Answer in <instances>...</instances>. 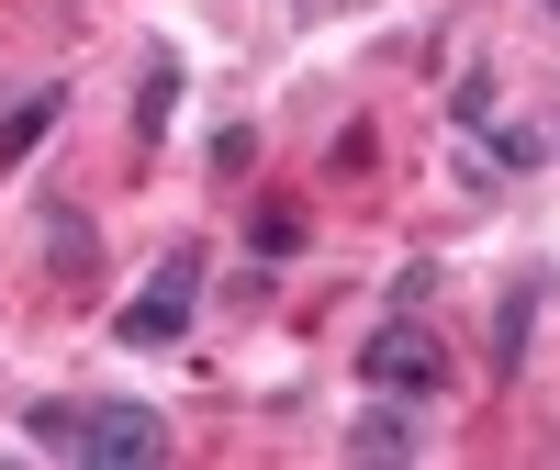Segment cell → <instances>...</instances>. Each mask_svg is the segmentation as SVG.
<instances>
[{
  "label": "cell",
  "mask_w": 560,
  "mask_h": 470,
  "mask_svg": "<svg viewBox=\"0 0 560 470\" xmlns=\"http://www.w3.org/2000/svg\"><path fill=\"white\" fill-rule=\"evenodd\" d=\"M23 437L45 459H79V470H158L168 459V414H147V403H34Z\"/></svg>",
  "instance_id": "6da1fadb"
},
{
  "label": "cell",
  "mask_w": 560,
  "mask_h": 470,
  "mask_svg": "<svg viewBox=\"0 0 560 470\" xmlns=\"http://www.w3.org/2000/svg\"><path fill=\"white\" fill-rule=\"evenodd\" d=\"M303 12H314V0H303Z\"/></svg>",
  "instance_id": "5bb4252c"
},
{
  "label": "cell",
  "mask_w": 560,
  "mask_h": 470,
  "mask_svg": "<svg viewBox=\"0 0 560 470\" xmlns=\"http://www.w3.org/2000/svg\"><path fill=\"white\" fill-rule=\"evenodd\" d=\"M538 12H549V23H560V0H538Z\"/></svg>",
  "instance_id": "4fadbf2b"
},
{
  "label": "cell",
  "mask_w": 560,
  "mask_h": 470,
  "mask_svg": "<svg viewBox=\"0 0 560 470\" xmlns=\"http://www.w3.org/2000/svg\"><path fill=\"white\" fill-rule=\"evenodd\" d=\"M213 168H258V124H224L213 134Z\"/></svg>",
  "instance_id": "7c38bea8"
},
{
  "label": "cell",
  "mask_w": 560,
  "mask_h": 470,
  "mask_svg": "<svg viewBox=\"0 0 560 470\" xmlns=\"http://www.w3.org/2000/svg\"><path fill=\"white\" fill-rule=\"evenodd\" d=\"M504 168H538V134H527V124H493V179H504Z\"/></svg>",
  "instance_id": "30bf717a"
},
{
  "label": "cell",
  "mask_w": 560,
  "mask_h": 470,
  "mask_svg": "<svg viewBox=\"0 0 560 470\" xmlns=\"http://www.w3.org/2000/svg\"><path fill=\"white\" fill-rule=\"evenodd\" d=\"M359 381H370V392H404V403H427V392L448 381V348H438V325H415V314H393L382 337L359 348Z\"/></svg>",
  "instance_id": "3957f363"
},
{
  "label": "cell",
  "mask_w": 560,
  "mask_h": 470,
  "mask_svg": "<svg viewBox=\"0 0 560 470\" xmlns=\"http://www.w3.org/2000/svg\"><path fill=\"white\" fill-rule=\"evenodd\" d=\"M191 303H202V247H168L158 280L113 314V337L124 348H179V337H191Z\"/></svg>",
  "instance_id": "7a4b0ae2"
},
{
  "label": "cell",
  "mask_w": 560,
  "mask_h": 470,
  "mask_svg": "<svg viewBox=\"0 0 560 470\" xmlns=\"http://www.w3.org/2000/svg\"><path fill=\"white\" fill-rule=\"evenodd\" d=\"M538 292H549V280H516V292H504V314H493V369H527V337H538Z\"/></svg>",
  "instance_id": "ba28073f"
},
{
  "label": "cell",
  "mask_w": 560,
  "mask_h": 470,
  "mask_svg": "<svg viewBox=\"0 0 560 470\" xmlns=\"http://www.w3.org/2000/svg\"><path fill=\"white\" fill-rule=\"evenodd\" d=\"M168 113H179V57H168V45H147V68H135V146H158Z\"/></svg>",
  "instance_id": "52a82bcc"
},
{
  "label": "cell",
  "mask_w": 560,
  "mask_h": 470,
  "mask_svg": "<svg viewBox=\"0 0 560 470\" xmlns=\"http://www.w3.org/2000/svg\"><path fill=\"white\" fill-rule=\"evenodd\" d=\"M247 235H258V258H292V247H303V213H292V202H258Z\"/></svg>",
  "instance_id": "9c48e42d"
},
{
  "label": "cell",
  "mask_w": 560,
  "mask_h": 470,
  "mask_svg": "<svg viewBox=\"0 0 560 470\" xmlns=\"http://www.w3.org/2000/svg\"><path fill=\"white\" fill-rule=\"evenodd\" d=\"M57 113H68V79H45V90H23V102L0 113V179H12V168L45 146V134H57Z\"/></svg>",
  "instance_id": "8992f818"
},
{
  "label": "cell",
  "mask_w": 560,
  "mask_h": 470,
  "mask_svg": "<svg viewBox=\"0 0 560 470\" xmlns=\"http://www.w3.org/2000/svg\"><path fill=\"white\" fill-rule=\"evenodd\" d=\"M337 448H348V459H370V470H382V459H427V437H415V403H404V392H382V403H370Z\"/></svg>",
  "instance_id": "5b68a950"
},
{
  "label": "cell",
  "mask_w": 560,
  "mask_h": 470,
  "mask_svg": "<svg viewBox=\"0 0 560 470\" xmlns=\"http://www.w3.org/2000/svg\"><path fill=\"white\" fill-rule=\"evenodd\" d=\"M448 113H459V124H493V79L471 68V79H459V90H448Z\"/></svg>",
  "instance_id": "8fae6325"
},
{
  "label": "cell",
  "mask_w": 560,
  "mask_h": 470,
  "mask_svg": "<svg viewBox=\"0 0 560 470\" xmlns=\"http://www.w3.org/2000/svg\"><path fill=\"white\" fill-rule=\"evenodd\" d=\"M34 247H45V269H57L68 292H79V280L102 269V224H90L79 202H45V224H34Z\"/></svg>",
  "instance_id": "277c9868"
}]
</instances>
